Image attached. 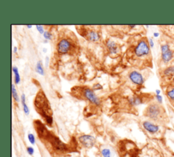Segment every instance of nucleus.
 I'll return each instance as SVG.
<instances>
[{"label":"nucleus","instance_id":"nucleus-1","mask_svg":"<svg viewBox=\"0 0 174 157\" xmlns=\"http://www.w3.org/2000/svg\"><path fill=\"white\" fill-rule=\"evenodd\" d=\"M144 115L154 122H161L166 118L165 111L159 103H152L146 108Z\"/></svg>","mask_w":174,"mask_h":157},{"label":"nucleus","instance_id":"nucleus-2","mask_svg":"<svg viewBox=\"0 0 174 157\" xmlns=\"http://www.w3.org/2000/svg\"><path fill=\"white\" fill-rule=\"evenodd\" d=\"M34 104L38 112L41 114L44 120L49 116H52L50 103L46 99L45 94L42 91H40L37 94Z\"/></svg>","mask_w":174,"mask_h":157},{"label":"nucleus","instance_id":"nucleus-3","mask_svg":"<svg viewBox=\"0 0 174 157\" xmlns=\"http://www.w3.org/2000/svg\"><path fill=\"white\" fill-rule=\"evenodd\" d=\"M134 53L136 57L140 58L150 56V46L149 42H148L144 38L140 40L135 48Z\"/></svg>","mask_w":174,"mask_h":157},{"label":"nucleus","instance_id":"nucleus-4","mask_svg":"<svg viewBox=\"0 0 174 157\" xmlns=\"http://www.w3.org/2000/svg\"><path fill=\"white\" fill-rule=\"evenodd\" d=\"M160 77L162 81V87L169 84L174 77V64L161 68Z\"/></svg>","mask_w":174,"mask_h":157},{"label":"nucleus","instance_id":"nucleus-5","mask_svg":"<svg viewBox=\"0 0 174 157\" xmlns=\"http://www.w3.org/2000/svg\"><path fill=\"white\" fill-rule=\"evenodd\" d=\"M71 48V43L68 39L63 38L57 44V51L60 54H65L70 51Z\"/></svg>","mask_w":174,"mask_h":157},{"label":"nucleus","instance_id":"nucleus-6","mask_svg":"<svg viewBox=\"0 0 174 157\" xmlns=\"http://www.w3.org/2000/svg\"><path fill=\"white\" fill-rule=\"evenodd\" d=\"M79 141L83 146L86 148H90L93 147L96 143V139L93 136L90 135H83L79 137Z\"/></svg>","mask_w":174,"mask_h":157},{"label":"nucleus","instance_id":"nucleus-7","mask_svg":"<svg viewBox=\"0 0 174 157\" xmlns=\"http://www.w3.org/2000/svg\"><path fill=\"white\" fill-rule=\"evenodd\" d=\"M83 94H84L85 98H86L88 101H90L92 104H94L95 105H99L100 103H101L99 98L96 96V94H95L93 90L90 89V88H85L84 90V92H83Z\"/></svg>","mask_w":174,"mask_h":157},{"label":"nucleus","instance_id":"nucleus-8","mask_svg":"<svg viewBox=\"0 0 174 157\" xmlns=\"http://www.w3.org/2000/svg\"><path fill=\"white\" fill-rule=\"evenodd\" d=\"M129 79L133 84L138 85V86H142L144 84V76L138 71H133L131 72L129 75Z\"/></svg>","mask_w":174,"mask_h":157},{"label":"nucleus","instance_id":"nucleus-9","mask_svg":"<svg viewBox=\"0 0 174 157\" xmlns=\"http://www.w3.org/2000/svg\"><path fill=\"white\" fill-rule=\"evenodd\" d=\"M167 99L174 107V84H167L163 87Z\"/></svg>","mask_w":174,"mask_h":157},{"label":"nucleus","instance_id":"nucleus-10","mask_svg":"<svg viewBox=\"0 0 174 157\" xmlns=\"http://www.w3.org/2000/svg\"><path fill=\"white\" fill-rule=\"evenodd\" d=\"M51 143L54 148L57 151L60 152H64L67 150L66 145L64 143L61 141L58 137L55 136L51 137Z\"/></svg>","mask_w":174,"mask_h":157},{"label":"nucleus","instance_id":"nucleus-11","mask_svg":"<svg viewBox=\"0 0 174 157\" xmlns=\"http://www.w3.org/2000/svg\"><path fill=\"white\" fill-rule=\"evenodd\" d=\"M142 126H143V128L147 132L151 134L156 133L160 130V127H159L158 125L150 121H144L142 123Z\"/></svg>","mask_w":174,"mask_h":157},{"label":"nucleus","instance_id":"nucleus-12","mask_svg":"<svg viewBox=\"0 0 174 157\" xmlns=\"http://www.w3.org/2000/svg\"><path fill=\"white\" fill-rule=\"evenodd\" d=\"M107 47L109 49V52L111 55H116L118 52V46L114 41L111 40H108L106 43Z\"/></svg>","mask_w":174,"mask_h":157},{"label":"nucleus","instance_id":"nucleus-13","mask_svg":"<svg viewBox=\"0 0 174 157\" xmlns=\"http://www.w3.org/2000/svg\"><path fill=\"white\" fill-rule=\"evenodd\" d=\"M86 36H87V38L92 42H97L100 38L99 34H98V32L93 30H90L89 31H88V33L86 34Z\"/></svg>","mask_w":174,"mask_h":157},{"label":"nucleus","instance_id":"nucleus-14","mask_svg":"<svg viewBox=\"0 0 174 157\" xmlns=\"http://www.w3.org/2000/svg\"><path fill=\"white\" fill-rule=\"evenodd\" d=\"M129 103L132 106H137V105H141L143 103V99L142 97L139 96H133L129 99Z\"/></svg>","mask_w":174,"mask_h":157},{"label":"nucleus","instance_id":"nucleus-15","mask_svg":"<svg viewBox=\"0 0 174 157\" xmlns=\"http://www.w3.org/2000/svg\"><path fill=\"white\" fill-rule=\"evenodd\" d=\"M12 72L14 74V81H15L16 84H18L20 82H21V77H20L18 68L16 67V66H13Z\"/></svg>","mask_w":174,"mask_h":157},{"label":"nucleus","instance_id":"nucleus-16","mask_svg":"<svg viewBox=\"0 0 174 157\" xmlns=\"http://www.w3.org/2000/svg\"><path fill=\"white\" fill-rule=\"evenodd\" d=\"M36 71L37 73L38 74H40V75H44V68L42 67V62H40V61H38V62H37L36 66Z\"/></svg>","mask_w":174,"mask_h":157},{"label":"nucleus","instance_id":"nucleus-17","mask_svg":"<svg viewBox=\"0 0 174 157\" xmlns=\"http://www.w3.org/2000/svg\"><path fill=\"white\" fill-rule=\"evenodd\" d=\"M12 95L13 99H14V100L16 101V102H19L20 101L19 97H18V93H17V91H16V90L15 86H14L13 84H12Z\"/></svg>","mask_w":174,"mask_h":157},{"label":"nucleus","instance_id":"nucleus-18","mask_svg":"<svg viewBox=\"0 0 174 157\" xmlns=\"http://www.w3.org/2000/svg\"><path fill=\"white\" fill-rule=\"evenodd\" d=\"M101 155L103 157H111V151L108 148H104L101 150Z\"/></svg>","mask_w":174,"mask_h":157},{"label":"nucleus","instance_id":"nucleus-19","mask_svg":"<svg viewBox=\"0 0 174 157\" xmlns=\"http://www.w3.org/2000/svg\"><path fill=\"white\" fill-rule=\"evenodd\" d=\"M27 137H28L29 142H30L31 144H33V145H34L35 143H36V138H35V136L33 135L32 133H29Z\"/></svg>","mask_w":174,"mask_h":157},{"label":"nucleus","instance_id":"nucleus-20","mask_svg":"<svg viewBox=\"0 0 174 157\" xmlns=\"http://www.w3.org/2000/svg\"><path fill=\"white\" fill-rule=\"evenodd\" d=\"M44 38H45V40H51L52 39V37H53V36H52V34L51 32H49V31H46L44 33Z\"/></svg>","mask_w":174,"mask_h":157},{"label":"nucleus","instance_id":"nucleus-21","mask_svg":"<svg viewBox=\"0 0 174 157\" xmlns=\"http://www.w3.org/2000/svg\"><path fill=\"white\" fill-rule=\"evenodd\" d=\"M23 107V111L25 114L26 116H29V113H30V111H29V109L28 107V106H27V104H24L22 105Z\"/></svg>","mask_w":174,"mask_h":157},{"label":"nucleus","instance_id":"nucleus-22","mask_svg":"<svg viewBox=\"0 0 174 157\" xmlns=\"http://www.w3.org/2000/svg\"><path fill=\"white\" fill-rule=\"evenodd\" d=\"M103 89V86L100 84H95L92 86V90H100Z\"/></svg>","mask_w":174,"mask_h":157},{"label":"nucleus","instance_id":"nucleus-23","mask_svg":"<svg viewBox=\"0 0 174 157\" xmlns=\"http://www.w3.org/2000/svg\"><path fill=\"white\" fill-rule=\"evenodd\" d=\"M36 28H37V30H38L41 34H44V33L45 32V31H44L43 26H42V25H36Z\"/></svg>","mask_w":174,"mask_h":157},{"label":"nucleus","instance_id":"nucleus-24","mask_svg":"<svg viewBox=\"0 0 174 157\" xmlns=\"http://www.w3.org/2000/svg\"><path fill=\"white\" fill-rule=\"evenodd\" d=\"M27 152L29 155L32 156V155L34 154V149H33L32 147L29 146V147H27Z\"/></svg>","mask_w":174,"mask_h":157},{"label":"nucleus","instance_id":"nucleus-25","mask_svg":"<svg viewBox=\"0 0 174 157\" xmlns=\"http://www.w3.org/2000/svg\"><path fill=\"white\" fill-rule=\"evenodd\" d=\"M21 101L22 105L26 104V96H25V94H22Z\"/></svg>","mask_w":174,"mask_h":157},{"label":"nucleus","instance_id":"nucleus-26","mask_svg":"<svg viewBox=\"0 0 174 157\" xmlns=\"http://www.w3.org/2000/svg\"><path fill=\"white\" fill-rule=\"evenodd\" d=\"M149 44H150V46L151 47H154V42L152 38H150L149 39Z\"/></svg>","mask_w":174,"mask_h":157},{"label":"nucleus","instance_id":"nucleus-27","mask_svg":"<svg viewBox=\"0 0 174 157\" xmlns=\"http://www.w3.org/2000/svg\"><path fill=\"white\" fill-rule=\"evenodd\" d=\"M49 58L47 56L46 58V66H49Z\"/></svg>","mask_w":174,"mask_h":157},{"label":"nucleus","instance_id":"nucleus-28","mask_svg":"<svg viewBox=\"0 0 174 157\" xmlns=\"http://www.w3.org/2000/svg\"><path fill=\"white\" fill-rule=\"evenodd\" d=\"M136 25H129V27H130V28H134V27H136Z\"/></svg>","mask_w":174,"mask_h":157},{"label":"nucleus","instance_id":"nucleus-29","mask_svg":"<svg viewBox=\"0 0 174 157\" xmlns=\"http://www.w3.org/2000/svg\"><path fill=\"white\" fill-rule=\"evenodd\" d=\"M26 26H27V28H29V29H31V27H33V25H26Z\"/></svg>","mask_w":174,"mask_h":157},{"label":"nucleus","instance_id":"nucleus-30","mask_svg":"<svg viewBox=\"0 0 174 157\" xmlns=\"http://www.w3.org/2000/svg\"><path fill=\"white\" fill-rule=\"evenodd\" d=\"M14 53H16L17 52V48H16V47H14Z\"/></svg>","mask_w":174,"mask_h":157},{"label":"nucleus","instance_id":"nucleus-31","mask_svg":"<svg viewBox=\"0 0 174 157\" xmlns=\"http://www.w3.org/2000/svg\"><path fill=\"white\" fill-rule=\"evenodd\" d=\"M169 84H174V77H173V79H172V80H171V82H170V83H169Z\"/></svg>","mask_w":174,"mask_h":157},{"label":"nucleus","instance_id":"nucleus-32","mask_svg":"<svg viewBox=\"0 0 174 157\" xmlns=\"http://www.w3.org/2000/svg\"><path fill=\"white\" fill-rule=\"evenodd\" d=\"M43 52H44V53L47 52V49H46V48H44V49H43Z\"/></svg>","mask_w":174,"mask_h":157},{"label":"nucleus","instance_id":"nucleus-33","mask_svg":"<svg viewBox=\"0 0 174 157\" xmlns=\"http://www.w3.org/2000/svg\"><path fill=\"white\" fill-rule=\"evenodd\" d=\"M44 43H46V42H47V40H44Z\"/></svg>","mask_w":174,"mask_h":157}]
</instances>
